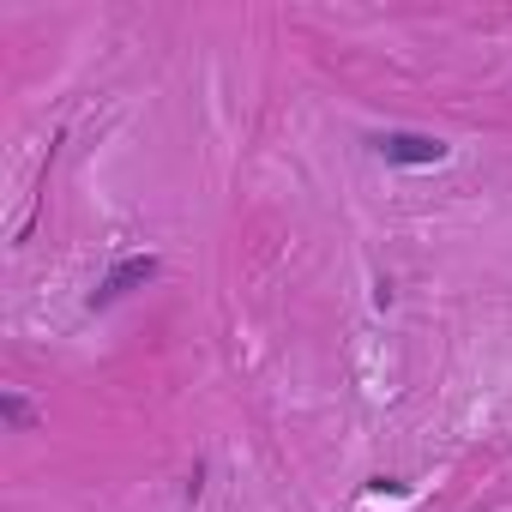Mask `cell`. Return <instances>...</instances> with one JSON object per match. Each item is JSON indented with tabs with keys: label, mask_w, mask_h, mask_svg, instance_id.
Instances as JSON below:
<instances>
[{
	"label": "cell",
	"mask_w": 512,
	"mask_h": 512,
	"mask_svg": "<svg viewBox=\"0 0 512 512\" xmlns=\"http://www.w3.org/2000/svg\"><path fill=\"white\" fill-rule=\"evenodd\" d=\"M368 145H374V157L392 163V169H434V163L452 157L446 139H434V133H410V127H386V133H374Z\"/></svg>",
	"instance_id": "6da1fadb"
},
{
	"label": "cell",
	"mask_w": 512,
	"mask_h": 512,
	"mask_svg": "<svg viewBox=\"0 0 512 512\" xmlns=\"http://www.w3.org/2000/svg\"><path fill=\"white\" fill-rule=\"evenodd\" d=\"M157 278V260H151V253H133V260H121L97 290H91V308H109V302H121L127 290H139V284H151Z\"/></svg>",
	"instance_id": "7a4b0ae2"
},
{
	"label": "cell",
	"mask_w": 512,
	"mask_h": 512,
	"mask_svg": "<svg viewBox=\"0 0 512 512\" xmlns=\"http://www.w3.org/2000/svg\"><path fill=\"white\" fill-rule=\"evenodd\" d=\"M0 410H7V422H13V428H31V404H25L19 392H7V404H0Z\"/></svg>",
	"instance_id": "3957f363"
}]
</instances>
